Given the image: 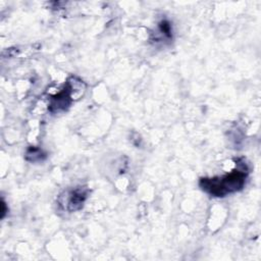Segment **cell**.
<instances>
[{"instance_id":"7a4b0ae2","label":"cell","mask_w":261,"mask_h":261,"mask_svg":"<svg viewBox=\"0 0 261 261\" xmlns=\"http://www.w3.org/2000/svg\"><path fill=\"white\" fill-rule=\"evenodd\" d=\"M87 197V194L83 190H75L70 194L68 199V210L74 211L83 206V203Z\"/></svg>"},{"instance_id":"6da1fadb","label":"cell","mask_w":261,"mask_h":261,"mask_svg":"<svg viewBox=\"0 0 261 261\" xmlns=\"http://www.w3.org/2000/svg\"><path fill=\"white\" fill-rule=\"evenodd\" d=\"M246 178L245 170H234L221 178H202L200 186L206 192L216 197L236 192L244 186Z\"/></svg>"}]
</instances>
